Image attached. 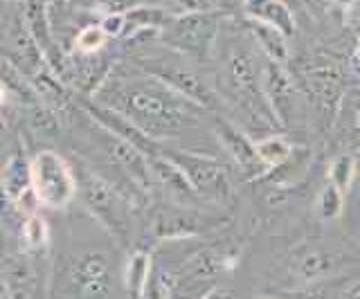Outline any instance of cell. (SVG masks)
Wrapping results in <instances>:
<instances>
[{"mask_svg": "<svg viewBox=\"0 0 360 299\" xmlns=\"http://www.w3.org/2000/svg\"><path fill=\"white\" fill-rule=\"evenodd\" d=\"M93 102L129 119L151 140L172 147L196 133L207 110L176 93L158 77L138 65L115 63L108 79L95 93Z\"/></svg>", "mask_w": 360, "mask_h": 299, "instance_id": "cell-1", "label": "cell"}, {"mask_svg": "<svg viewBox=\"0 0 360 299\" xmlns=\"http://www.w3.org/2000/svg\"><path fill=\"white\" fill-rule=\"evenodd\" d=\"M264 61L266 57L259 52L248 32L239 39H230L228 50L223 54L219 95L232 106L234 113L250 121L252 128L273 131L281 126L264 93Z\"/></svg>", "mask_w": 360, "mask_h": 299, "instance_id": "cell-2", "label": "cell"}, {"mask_svg": "<svg viewBox=\"0 0 360 299\" xmlns=\"http://www.w3.org/2000/svg\"><path fill=\"white\" fill-rule=\"evenodd\" d=\"M225 18H228V12H223V9L174 12L158 34V41L180 57L205 63L214 59L219 50Z\"/></svg>", "mask_w": 360, "mask_h": 299, "instance_id": "cell-3", "label": "cell"}, {"mask_svg": "<svg viewBox=\"0 0 360 299\" xmlns=\"http://www.w3.org/2000/svg\"><path fill=\"white\" fill-rule=\"evenodd\" d=\"M72 169L77 175V196L84 201L86 209L110 232L112 239L127 246L133 230L129 196L86 162H75Z\"/></svg>", "mask_w": 360, "mask_h": 299, "instance_id": "cell-4", "label": "cell"}, {"mask_svg": "<svg viewBox=\"0 0 360 299\" xmlns=\"http://www.w3.org/2000/svg\"><path fill=\"white\" fill-rule=\"evenodd\" d=\"M59 299H108L112 293V259L106 250L65 254L56 277Z\"/></svg>", "mask_w": 360, "mask_h": 299, "instance_id": "cell-5", "label": "cell"}, {"mask_svg": "<svg viewBox=\"0 0 360 299\" xmlns=\"http://www.w3.org/2000/svg\"><path fill=\"white\" fill-rule=\"evenodd\" d=\"M292 74H295L297 84L307 95V102L313 108V113L318 115L320 126L331 131L338 106H340L347 93L340 63L331 57H324V54H313V57L302 59L292 68Z\"/></svg>", "mask_w": 360, "mask_h": 299, "instance_id": "cell-6", "label": "cell"}, {"mask_svg": "<svg viewBox=\"0 0 360 299\" xmlns=\"http://www.w3.org/2000/svg\"><path fill=\"white\" fill-rule=\"evenodd\" d=\"M165 158H169L174 164H178L180 171L187 175L189 185L202 201L214 205H228L234 198V182L230 167L214 158L212 153H198L187 151L178 147H167L165 144Z\"/></svg>", "mask_w": 360, "mask_h": 299, "instance_id": "cell-7", "label": "cell"}, {"mask_svg": "<svg viewBox=\"0 0 360 299\" xmlns=\"http://www.w3.org/2000/svg\"><path fill=\"white\" fill-rule=\"evenodd\" d=\"M169 52H172V50H169ZM135 63H138V68L158 77L160 81H165L167 86H172L176 93L187 97L189 102H194L202 110H207V113L217 115L219 110L223 108V99H221L217 88H212L205 77L198 74L194 68H191V65H187L183 59H180V54L174 52V59H167V57H138V59H135Z\"/></svg>", "mask_w": 360, "mask_h": 299, "instance_id": "cell-8", "label": "cell"}, {"mask_svg": "<svg viewBox=\"0 0 360 299\" xmlns=\"http://www.w3.org/2000/svg\"><path fill=\"white\" fill-rule=\"evenodd\" d=\"M32 192L41 207L65 209L77 198V175L72 164L56 151H39L30 160Z\"/></svg>", "mask_w": 360, "mask_h": 299, "instance_id": "cell-9", "label": "cell"}, {"mask_svg": "<svg viewBox=\"0 0 360 299\" xmlns=\"http://www.w3.org/2000/svg\"><path fill=\"white\" fill-rule=\"evenodd\" d=\"M234 265H236V254L228 250L202 248L194 252L189 259H185L178 272H172L174 277L172 299H202L217 288L214 281L223 272L234 268Z\"/></svg>", "mask_w": 360, "mask_h": 299, "instance_id": "cell-10", "label": "cell"}, {"mask_svg": "<svg viewBox=\"0 0 360 299\" xmlns=\"http://www.w3.org/2000/svg\"><path fill=\"white\" fill-rule=\"evenodd\" d=\"M262 81H264L266 99L281 128L295 131L307 124V113H309L307 95H304L292 70H288V65L273 63L266 59Z\"/></svg>", "mask_w": 360, "mask_h": 299, "instance_id": "cell-11", "label": "cell"}, {"mask_svg": "<svg viewBox=\"0 0 360 299\" xmlns=\"http://www.w3.org/2000/svg\"><path fill=\"white\" fill-rule=\"evenodd\" d=\"M225 223H228V216L212 214L210 209L174 205L158 209L151 220V232L158 241H180L202 237Z\"/></svg>", "mask_w": 360, "mask_h": 299, "instance_id": "cell-12", "label": "cell"}, {"mask_svg": "<svg viewBox=\"0 0 360 299\" xmlns=\"http://www.w3.org/2000/svg\"><path fill=\"white\" fill-rule=\"evenodd\" d=\"M210 126L214 138H217L219 147L228 153L230 160L234 162V167L243 171L248 178H259V175H266L268 169L262 164V160L257 158V151H255V142L245 135V133L232 124L228 117L223 115H214L210 119Z\"/></svg>", "mask_w": 360, "mask_h": 299, "instance_id": "cell-13", "label": "cell"}, {"mask_svg": "<svg viewBox=\"0 0 360 299\" xmlns=\"http://www.w3.org/2000/svg\"><path fill=\"white\" fill-rule=\"evenodd\" d=\"M329 133L340 153L360 151V88H347Z\"/></svg>", "mask_w": 360, "mask_h": 299, "instance_id": "cell-14", "label": "cell"}, {"mask_svg": "<svg viewBox=\"0 0 360 299\" xmlns=\"http://www.w3.org/2000/svg\"><path fill=\"white\" fill-rule=\"evenodd\" d=\"M149 167L153 173V185L165 190L167 198L174 205H185V207H198L205 203L202 198L194 192V187L189 185L187 175L180 171L178 164H174L165 156L149 158Z\"/></svg>", "mask_w": 360, "mask_h": 299, "instance_id": "cell-15", "label": "cell"}, {"mask_svg": "<svg viewBox=\"0 0 360 299\" xmlns=\"http://www.w3.org/2000/svg\"><path fill=\"white\" fill-rule=\"evenodd\" d=\"M295 263H292V270L300 277L304 284H318L326 277H331L335 270L342 268V263L347 261V257L338 254L331 248H302L295 252Z\"/></svg>", "mask_w": 360, "mask_h": 299, "instance_id": "cell-16", "label": "cell"}, {"mask_svg": "<svg viewBox=\"0 0 360 299\" xmlns=\"http://www.w3.org/2000/svg\"><path fill=\"white\" fill-rule=\"evenodd\" d=\"M243 16L245 20H255V23L270 25L290 39L295 34V16H292L290 7L284 0H245L243 3Z\"/></svg>", "mask_w": 360, "mask_h": 299, "instance_id": "cell-17", "label": "cell"}, {"mask_svg": "<svg viewBox=\"0 0 360 299\" xmlns=\"http://www.w3.org/2000/svg\"><path fill=\"white\" fill-rule=\"evenodd\" d=\"M0 185L3 192L11 203H20L32 192V171H30V160L25 153L16 151L11 153L9 160L3 164V173H0Z\"/></svg>", "mask_w": 360, "mask_h": 299, "instance_id": "cell-18", "label": "cell"}, {"mask_svg": "<svg viewBox=\"0 0 360 299\" xmlns=\"http://www.w3.org/2000/svg\"><path fill=\"white\" fill-rule=\"evenodd\" d=\"M245 32L252 36L255 46L268 61L288 65L290 50H288V36L284 32H279L270 25H264V23H255V20H245Z\"/></svg>", "mask_w": 360, "mask_h": 299, "instance_id": "cell-19", "label": "cell"}, {"mask_svg": "<svg viewBox=\"0 0 360 299\" xmlns=\"http://www.w3.org/2000/svg\"><path fill=\"white\" fill-rule=\"evenodd\" d=\"M153 274V257L149 252L138 250L131 254V259L127 263V272H124V284L131 299H144L146 286L151 281Z\"/></svg>", "mask_w": 360, "mask_h": 299, "instance_id": "cell-20", "label": "cell"}, {"mask_svg": "<svg viewBox=\"0 0 360 299\" xmlns=\"http://www.w3.org/2000/svg\"><path fill=\"white\" fill-rule=\"evenodd\" d=\"M255 151H257V158L262 160L264 167L268 171H273L292 158V153H295V144H290L286 138L273 135V133H270V135H266V138L255 140Z\"/></svg>", "mask_w": 360, "mask_h": 299, "instance_id": "cell-21", "label": "cell"}, {"mask_svg": "<svg viewBox=\"0 0 360 299\" xmlns=\"http://www.w3.org/2000/svg\"><path fill=\"white\" fill-rule=\"evenodd\" d=\"M75 7L97 12L99 16L106 14H127L138 7H169L174 9L172 0H72Z\"/></svg>", "mask_w": 360, "mask_h": 299, "instance_id": "cell-22", "label": "cell"}, {"mask_svg": "<svg viewBox=\"0 0 360 299\" xmlns=\"http://www.w3.org/2000/svg\"><path fill=\"white\" fill-rule=\"evenodd\" d=\"M358 175V167H356V156L354 153H338V156L331 160L329 164V182L340 190L342 194H347L352 190V185Z\"/></svg>", "mask_w": 360, "mask_h": 299, "instance_id": "cell-23", "label": "cell"}, {"mask_svg": "<svg viewBox=\"0 0 360 299\" xmlns=\"http://www.w3.org/2000/svg\"><path fill=\"white\" fill-rule=\"evenodd\" d=\"M345 209V194L340 190L329 182L322 187V192L318 194V201H315V214H318L320 220L329 223V220H335L342 214Z\"/></svg>", "mask_w": 360, "mask_h": 299, "instance_id": "cell-24", "label": "cell"}, {"mask_svg": "<svg viewBox=\"0 0 360 299\" xmlns=\"http://www.w3.org/2000/svg\"><path fill=\"white\" fill-rule=\"evenodd\" d=\"M20 239H22V243H25V248L32 250V252L45 250V248H48V243H50L48 223H45L39 214H30L25 218V223H22Z\"/></svg>", "mask_w": 360, "mask_h": 299, "instance_id": "cell-25", "label": "cell"}, {"mask_svg": "<svg viewBox=\"0 0 360 299\" xmlns=\"http://www.w3.org/2000/svg\"><path fill=\"white\" fill-rule=\"evenodd\" d=\"M110 39L106 36V32L101 29L99 23H90L86 27H82L75 34V41H72V48L75 52L79 54H97V52H104L106 43Z\"/></svg>", "mask_w": 360, "mask_h": 299, "instance_id": "cell-26", "label": "cell"}, {"mask_svg": "<svg viewBox=\"0 0 360 299\" xmlns=\"http://www.w3.org/2000/svg\"><path fill=\"white\" fill-rule=\"evenodd\" d=\"M99 25L106 32L108 39H122L124 29H127V16L124 14H106V16L99 18Z\"/></svg>", "mask_w": 360, "mask_h": 299, "instance_id": "cell-27", "label": "cell"}, {"mask_svg": "<svg viewBox=\"0 0 360 299\" xmlns=\"http://www.w3.org/2000/svg\"><path fill=\"white\" fill-rule=\"evenodd\" d=\"M338 299H360V277H356L354 281H349Z\"/></svg>", "mask_w": 360, "mask_h": 299, "instance_id": "cell-28", "label": "cell"}, {"mask_svg": "<svg viewBox=\"0 0 360 299\" xmlns=\"http://www.w3.org/2000/svg\"><path fill=\"white\" fill-rule=\"evenodd\" d=\"M243 3H245V0H217V7L223 9V12H228V14H230V9H232V7H236V5L243 7Z\"/></svg>", "mask_w": 360, "mask_h": 299, "instance_id": "cell-29", "label": "cell"}, {"mask_svg": "<svg viewBox=\"0 0 360 299\" xmlns=\"http://www.w3.org/2000/svg\"><path fill=\"white\" fill-rule=\"evenodd\" d=\"M202 299H234V295L230 291H223V288H214V291Z\"/></svg>", "mask_w": 360, "mask_h": 299, "instance_id": "cell-30", "label": "cell"}, {"mask_svg": "<svg viewBox=\"0 0 360 299\" xmlns=\"http://www.w3.org/2000/svg\"><path fill=\"white\" fill-rule=\"evenodd\" d=\"M354 61H356V65H360V41L356 43V50H354Z\"/></svg>", "mask_w": 360, "mask_h": 299, "instance_id": "cell-31", "label": "cell"}, {"mask_svg": "<svg viewBox=\"0 0 360 299\" xmlns=\"http://www.w3.org/2000/svg\"><path fill=\"white\" fill-rule=\"evenodd\" d=\"M5 95H7V93H5V86L0 84V104H5Z\"/></svg>", "mask_w": 360, "mask_h": 299, "instance_id": "cell-32", "label": "cell"}, {"mask_svg": "<svg viewBox=\"0 0 360 299\" xmlns=\"http://www.w3.org/2000/svg\"><path fill=\"white\" fill-rule=\"evenodd\" d=\"M356 167H358V175H360V151L356 153Z\"/></svg>", "mask_w": 360, "mask_h": 299, "instance_id": "cell-33", "label": "cell"}, {"mask_svg": "<svg viewBox=\"0 0 360 299\" xmlns=\"http://www.w3.org/2000/svg\"><path fill=\"white\" fill-rule=\"evenodd\" d=\"M358 220H360V198H358Z\"/></svg>", "mask_w": 360, "mask_h": 299, "instance_id": "cell-34", "label": "cell"}]
</instances>
